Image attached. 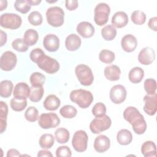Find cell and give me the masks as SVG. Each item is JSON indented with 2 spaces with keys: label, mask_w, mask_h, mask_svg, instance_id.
Wrapping results in <instances>:
<instances>
[{
  "label": "cell",
  "mask_w": 157,
  "mask_h": 157,
  "mask_svg": "<svg viewBox=\"0 0 157 157\" xmlns=\"http://www.w3.org/2000/svg\"><path fill=\"white\" fill-rule=\"evenodd\" d=\"M44 90L42 86H31L29 99L33 102H37L41 100L44 95Z\"/></svg>",
  "instance_id": "obj_33"
},
{
  "label": "cell",
  "mask_w": 157,
  "mask_h": 157,
  "mask_svg": "<svg viewBox=\"0 0 157 157\" xmlns=\"http://www.w3.org/2000/svg\"><path fill=\"white\" fill-rule=\"evenodd\" d=\"M25 117L29 122H34L39 118L37 109L34 106L29 107L25 112Z\"/></svg>",
  "instance_id": "obj_40"
},
{
  "label": "cell",
  "mask_w": 157,
  "mask_h": 157,
  "mask_svg": "<svg viewBox=\"0 0 157 157\" xmlns=\"http://www.w3.org/2000/svg\"><path fill=\"white\" fill-rule=\"evenodd\" d=\"M115 58V53L109 50H102L100 52L99 55V60L105 64L112 63Z\"/></svg>",
  "instance_id": "obj_37"
},
{
  "label": "cell",
  "mask_w": 157,
  "mask_h": 157,
  "mask_svg": "<svg viewBox=\"0 0 157 157\" xmlns=\"http://www.w3.org/2000/svg\"><path fill=\"white\" fill-rule=\"evenodd\" d=\"M55 136L56 141L58 143L65 144L69 141L70 134L67 129L64 128H59L55 131Z\"/></svg>",
  "instance_id": "obj_32"
},
{
  "label": "cell",
  "mask_w": 157,
  "mask_h": 157,
  "mask_svg": "<svg viewBox=\"0 0 157 157\" xmlns=\"http://www.w3.org/2000/svg\"><path fill=\"white\" fill-rule=\"evenodd\" d=\"M144 112L148 115H154L157 110V94H146L144 98Z\"/></svg>",
  "instance_id": "obj_13"
},
{
  "label": "cell",
  "mask_w": 157,
  "mask_h": 157,
  "mask_svg": "<svg viewBox=\"0 0 157 157\" xmlns=\"http://www.w3.org/2000/svg\"><path fill=\"white\" fill-rule=\"evenodd\" d=\"M37 156L38 157H42V156H50L52 157L53 155L52 153L48 150H40L38 153H37Z\"/></svg>",
  "instance_id": "obj_49"
},
{
  "label": "cell",
  "mask_w": 157,
  "mask_h": 157,
  "mask_svg": "<svg viewBox=\"0 0 157 157\" xmlns=\"http://www.w3.org/2000/svg\"><path fill=\"white\" fill-rule=\"evenodd\" d=\"M155 59V50L150 47H147L142 49L138 55V61L143 65H149L151 64Z\"/></svg>",
  "instance_id": "obj_14"
},
{
  "label": "cell",
  "mask_w": 157,
  "mask_h": 157,
  "mask_svg": "<svg viewBox=\"0 0 157 157\" xmlns=\"http://www.w3.org/2000/svg\"><path fill=\"white\" fill-rule=\"evenodd\" d=\"M28 3L31 5V6H37L38 4H39L41 2L40 0H27Z\"/></svg>",
  "instance_id": "obj_52"
},
{
  "label": "cell",
  "mask_w": 157,
  "mask_h": 157,
  "mask_svg": "<svg viewBox=\"0 0 157 157\" xmlns=\"http://www.w3.org/2000/svg\"><path fill=\"white\" fill-rule=\"evenodd\" d=\"M29 57L33 62L36 63L40 69L47 74L56 73L59 69V63L55 59L46 55L40 48L33 49L29 54Z\"/></svg>",
  "instance_id": "obj_1"
},
{
  "label": "cell",
  "mask_w": 157,
  "mask_h": 157,
  "mask_svg": "<svg viewBox=\"0 0 157 157\" xmlns=\"http://www.w3.org/2000/svg\"><path fill=\"white\" fill-rule=\"evenodd\" d=\"M101 36L105 40H112L117 36V29L111 25H106L101 29Z\"/></svg>",
  "instance_id": "obj_31"
},
{
  "label": "cell",
  "mask_w": 157,
  "mask_h": 157,
  "mask_svg": "<svg viewBox=\"0 0 157 157\" xmlns=\"http://www.w3.org/2000/svg\"><path fill=\"white\" fill-rule=\"evenodd\" d=\"M117 140L120 145H129L132 140V133L126 129H122L117 134Z\"/></svg>",
  "instance_id": "obj_25"
},
{
  "label": "cell",
  "mask_w": 157,
  "mask_h": 157,
  "mask_svg": "<svg viewBox=\"0 0 157 157\" xmlns=\"http://www.w3.org/2000/svg\"><path fill=\"white\" fill-rule=\"evenodd\" d=\"M56 156L57 157H71L72 151L67 146H60L56 150Z\"/></svg>",
  "instance_id": "obj_45"
},
{
  "label": "cell",
  "mask_w": 157,
  "mask_h": 157,
  "mask_svg": "<svg viewBox=\"0 0 157 157\" xmlns=\"http://www.w3.org/2000/svg\"><path fill=\"white\" fill-rule=\"evenodd\" d=\"M78 80L83 86H90L94 81V75L91 68L85 64H78L75 69Z\"/></svg>",
  "instance_id": "obj_5"
},
{
  "label": "cell",
  "mask_w": 157,
  "mask_h": 157,
  "mask_svg": "<svg viewBox=\"0 0 157 157\" xmlns=\"http://www.w3.org/2000/svg\"><path fill=\"white\" fill-rule=\"evenodd\" d=\"M121 46L126 52H132L135 50L137 46V40L135 36L132 34H126L123 36L121 40Z\"/></svg>",
  "instance_id": "obj_17"
},
{
  "label": "cell",
  "mask_w": 157,
  "mask_h": 157,
  "mask_svg": "<svg viewBox=\"0 0 157 157\" xmlns=\"http://www.w3.org/2000/svg\"><path fill=\"white\" fill-rule=\"evenodd\" d=\"M141 153L145 157L156 156V147L153 141H146L141 146Z\"/></svg>",
  "instance_id": "obj_24"
},
{
  "label": "cell",
  "mask_w": 157,
  "mask_h": 157,
  "mask_svg": "<svg viewBox=\"0 0 157 157\" xmlns=\"http://www.w3.org/2000/svg\"><path fill=\"white\" fill-rule=\"evenodd\" d=\"M30 91L31 88L26 83L19 82L15 86L13 94L15 98L26 99L27 98H29Z\"/></svg>",
  "instance_id": "obj_18"
},
{
  "label": "cell",
  "mask_w": 157,
  "mask_h": 157,
  "mask_svg": "<svg viewBox=\"0 0 157 157\" xmlns=\"http://www.w3.org/2000/svg\"><path fill=\"white\" fill-rule=\"evenodd\" d=\"M17 58L16 55L11 51H6L1 56L0 67L2 71H10L16 66Z\"/></svg>",
  "instance_id": "obj_11"
},
{
  "label": "cell",
  "mask_w": 157,
  "mask_h": 157,
  "mask_svg": "<svg viewBox=\"0 0 157 157\" xmlns=\"http://www.w3.org/2000/svg\"><path fill=\"white\" fill-rule=\"evenodd\" d=\"M69 98L72 102L75 103L82 109H86L91 104L93 101V96L92 93L88 90L78 89L72 90Z\"/></svg>",
  "instance_id": "obj_3"
},
{
  "label": "cell",
  "mask_w": 157,
  "mask_h": 157,
  "mask_svg": "<svg viewBox=\"0 0 157 157\" xmlns=\"http://www.w3.org/2000/svg\"><path fill=\"white\" fill-rule=\"evenodd\" d=\"M80 37L75 34H69L66 39L65 45L67 50L74 52L78 49L81 45Z\"/></svg>",
  "instance_id": "obj_21"
},
{
  "label": "cell",
  "mask_w": 157,
  "mask_h": 157,
  "mask_svg": "<svg viewBox=\"0 0 157 157\" xmlns=\"http://www.w3.org/2000/svg\"><path fill=\"white\" fill-rule=\"evenodd\" d=\"M144 89L147 94H153L156 93V82L153 78H147L145 80L144 84Z\"/></svg>",
  "instance_id": "obj_42"
},
{
  "label": "cell",
  "mask_w": 157,
  "mask_h": 157,
  "mask_svg": "<svg viewBox=\"0 0 157 157\" xmlns=\"http://www.w3.org/2000/svg\"><path fill=\"white\" fill-rule=\"evenodd\" d=\"M43 46L48 52H56L59 47V39L55 34H47L43 39Z\"/></svg>",
  "instance_id": "obj_15"
},
{
  "label": "cell",
  "mask_w": 157,
  "mask_h": 157,
  "mask_svg": "<svg viewBox=\"0 0 157 157\" xmlns=\"http://www.w3.org/2000/svg\"><path fill=\"white\" fill-rule=\"evenodd\" d=\"M92 113L96 117H102L106 113V107L102 102L96 103L92 108Z\"/></svg>",
  "instance_id": "obj_44"
},
{
  "label": "cell",
  "mask_w": 157,
  "mask_h": 157,
  "mask_svg": "<svg viewBox=\"0 0 157 157\" xmlns=\"http://www.w3.org/2000/svg\"><path fill=\"white\" fill-rule=\"evenodd\" d=\"M39 39V34L37 31L33 29H27L23 35V40L28 46L35 45Z\"/></svg>",
  "instance_id": "obj_28"
},
{
  "label": "cell",
  "mask_w": 157,
  "mask_h": 157,
  "mask_svg": "<svg viewBox=\"0 0 157 157\" xmlns=\"http://www.w3.org/2000/svg\"><path fill=\"white\" fill-rule=\"evenodd\" d=\"M110 12L109 6L104 2H101L96 5L94 10V21L98 26H103L109 20Z\"/></svg>",
  "instance_id": "obj_6"
},
{
  "label": "cell",
  "mask_w": 157,
  "mask_h": 157,
  "mask_svg": "<svg viewBox=\"0 0 157 157\" xmlns=\"http://www.w3.org/2000/svg\"><path fill=\"white\" fill-rule=\"evenodd\" d=\"M8 115V106L3 101H0V129L2 134L6 129L7 118Z\"/></svg>",
  "instance_id": "obj_26"
},
{
  "label": "cell",
  "mask_w": 157,
  "mask_h": 157,
  "mask_svg": "<svg viewBox=\"0 0 157 157\" xmlns=\"http://www.w3.org/2000/svg\"><path fill=\"white\" fill-rule=\"evenodd\" d=\"M29 23L33 26L40 25L43 21V18L41 13L38 11H33L29 13L28 17Z\"/></svg>",
  "instance_id": "obj_41"
},
{
  "label": "cell",
  "mask_w": 157,
  "mask_h": 157,
  "mask_svg": "<svg viewBox=\"0 0 157 157\" xmlns=\"http://www.w3.org/2000/svg\"><path fill=\"white\" fill-rule=\"evenodd\" d=\"M59 113L63 117L71 119L76 116L77 110L75 107L71 105H66L60 109Z\"/></svg>",
  "instance_id": "obj_35"
},
{
  "label": "cell",
  "mask_w": 157,
  "mask_h": 157,
  "mask_svg": "<svg viewBox=\"0 0 157 157\" xmlns=\"http://www.w3.org/2000/svg\"><path fill=\"white\" fill-rule=\"evenodd\" d=\"M10 107L12 109L16 112H21L27 106L26 99H21L13 98L10 100Z\"/></svg>",
  "instance_id": "obj_36"
},
{
  "label": "cell",
  "mask_w": 157,
  "mask_h": 157,
  "mask_svg": "<svg viewBox=\"0 0 157 157\" xmlns=\"http://www.w3.org/2000/svg\"><path fill=\"white\" fill-rule=\"evenodd\" d=\"M31 6L27 0H17L14 3V7L16 10L23 14L30 10Z\"/></svg>",
  "instance_id": "obj_38"
},
{
  "label": "cell",
  "mask_w": 157,
  "mask_h": 157,
  "mask_svg": "<svg viewBox=\"0 0 157 157\" xmlns=\"http://www.w3.org/2000/svg\"><path fill=\"white\" fill-rule=\"evenodd\" d=\"M7 157H12V156H20L21 155L20 153V152L14 148H12L10 149L7 151Z\"/></svg>",
  "instance_id": "obj_48"
},
{
  "label": "cell",
  "mask_w": 157,
  "mask_h": 157,
  "mask_svg": "<svg viewBox=\"0 0 157 157\" xmlns=\"http://www.w3.org/2000/svg\"><path fill=\"white\" fill-rule=\"evenodd\" d=\"M46 18L50 26L56 28L61 26L64 21V10L58 6L51 7L47 10Z\"/></svg>",
  "instance_id": "obj_4"
},
{
  "label": "cell",
  "mask_w": 157,
  "mask_h": 157,
  "mask_svg": "<svg viewBox=\"0 0 157 157\" xmlns=\"http://www.w3.org/2000/svg\"><path fill=\"white\" fill-rule=\"evenodd\" d=\"M60 99L55 94L47 96L44 101V107L47 110H56L60 106Z\"/></svg>",
  "instance_id": "obj_23"
},
{
  "label": "cell",
  "mask_w": 157,
  "mask_h": 157,
  "mask_svg": "<svg viewBox=\"0 0 157 157\" xmlns=\"http://www.w3.org/2000/svg\"><path fill=\"white\" fill-rule=\"evenodd\" d=\"M38 124L42 129L54 128L60 124V118L55 113H44L39 116Z\"/></svg>",
  "instance_id": "obj_9"
},
{
  "label": "cell",
  "mask_w": 157,
  "mask_h": 157,
  "mask_svg": "<svg viewBox=\"0 0 157 157\" xmlns=\"http://www.w3.org/2000/svg\"><path fill=\"white\" fill-rule=\"evenodd\" d=\"M77 32L83 38L91 37L95 32L94 27L88 21H82L77 26Z\"/></svg>",
  "instance_id": "obj_16"
},
{
  "label": "cell",
  "mask_w": 157,
  "mask_h": 157,
  "mask_svg": "<svg viewBox=\"0 0 157 157\" xmlns=\"http://www.w3.org/2000/svg\"><path fill=\"white\" fill-rule=\"evenodd\" d=\"M104 74L107 80L110 81H117L120 79L121 70L118 66L112 64L105 67Z\"/></svg>",
  "instance_id": "obj_22"
},
{
  "label": "cell",
  "mask_w": 157,
  "mask_h": 157,
  "mask_svg": "<svg viewBox=\"0 0 157 157\" xmlns=\"http://www.w3.org/2000/svg\"><path fill=\"white\" fill-rule=\"evenodd\" d=\"M66 7L70 11L75 10L78 6V1L77 0H67L66 1Z\"/></svg>",
  "instance_id": "obj_46"
},
{
  "label": "cell",
  "mask_w": 157,
  "mask_h": 157,
  "mask_svg": "<svg viewBox=\"0 0 157 157\" xmlns=\"http://www.w3.org/2000/svg\"><path fill=\"white\" fill-rule=\"evenodd\" d=\"M131 18L134 24L141 25L146 21V15L141 10H135L132 13Z\"/></svg>",
  "instance_id": "obj_39"
},
{
  "label": "cell",
  "mask_w": 157,
  "mask_h": 157,
  "mask_svg": "<svg viewBox=\"0 0 157 157\" xmlns=\"http://www.w3.org/2000/svg\"><path fill=\"white\" fill-rule=\"evenodd\" d=\"M55 143V138L51 134H42L39 141L40 147L44 149H48L52 147Z\"/></svg>",
  "instance_id": "obj_30"
},
{
  "label": "cell",
  "mask_w": 157,
  "mask_h": 157,
  "mask_svg": "<svg viewBox=\"0 0 157 157\" xmlns=\"http://www.w3.org/2000/svg\"><path fill=\"white\" fill-rule=\"evenodd\" d=\"M7 42V34L2 30H1V47H2Z\"/></svg>",
  "instance_id": "obj_50"
},
{
  "label": "cell",
  "mask_w": 157,
  "mask_h": 157,
  "mask_svg": "<svg viewBox=\"0 0 157 157\" xmlns=\"http://www.w3.org/2000/svg\"><path fill=\"white\" fill-rule=\"evenodd\" d=\"M110 146V140L105 135L97 136L94 142V148L98 153H104L108 150Z\"/></svg>",
  "instance_id": "obj_19"
},
{
  "label": "cell",
  "mask_w": 157,
  "mask_h": 157,
  "mask_svg": "<svg viewBox=\"0 0 157 157\" xmlns=\"http://www.w3.org/2000/svg\"><path fill=\"white\" fill-rule=\"evenodd\" d=\"M12 48L20 52H25L28 50V45L25 43L23 39L17 38L12 43Z\"/></svg>",
  "instance_id": "obj_43"
},
{
  "label": "cell",
  "mask_w": 157,
  "mask_h": 157,
  "mask_svg": "<svg viewBox=\"0 0 157 157\" xmlns=\"http://www.w3.org/2000/svg\"><path fill=\"white\" fill-rule=\"evenodd\" d=\"M128 15L123 11L115 12L112 18V24L115 28H121L126 26L128 23Z\"/></svg>",
  "instance_id": "obj_20"
},
{
  "label": "cell",
  "mask_w": 157,
  "mask_h": 157,
  "mask_svg": "<svg viewBox=\"0 0 157 157\" xmlns=\"http://www.w3.org/2000/svg\"><path fill=\"white\" fill-rule=\"evenodd\" d=\"M124 118L131 124L134 132L140 135L147 129V123L144 116L134 107H128L123 112Z\"/></svg>",
  "instance_id": "obj_2"
},
{
  "label": "cell",
  "mask_w": 157,
  "mask_h": 157,
  "mask_svg": "<svg viewBox=\"0 0 157 157\" xmlns=\"http://www.w3.org/2000/svg\"><path fill=\"white\" fill-rule=\"evenodd\" d=\"M148 26L149 28L151 29L156 31H157V18L156 17H154L152 18H150L148 22Z\"/></svg>",
  "instance_id": "obj_47"
},
{
  "label": "cell",
  "mask_w": 157,
  "mask_h": 157,
  "mask_svg": "<svg viewBox=\"0 0 157 157\" xmlns=\"http://www.w3.org/2000/svg\"><path fill=\"white\" fill-rule=\"evenodd\" d=\"M21 18L17 13H4L0 17V25L2 28L17 29L21 26Z\"/></svg>",
  "instance_id": "obj_7"
},
{
  "label": "cell",
  "mask_w": 157,
  "mask_h": 157,
  "mask_svg": "<svg viewBox=\"0 0 157 157\" xmlns=\"http://www.w3.org/2000/svg\"><path fill=\"white\" fill-rule=\"evenodd\" d=\"M7 6V1H0V11H2Z\"/></svg>",
  "instance_id": "obj_51"
},
{
  "label": "cell",
  "mask_w": 157,
  "mask_h": 157,
  "mask_svg": "<svg viewBox=\"0 0 157 157\" xmlns=\"http://www.w3.org/2000/svg\"><path fill=\"white\" fill-rule=\"evenodd\" d=\"M13 84L12 81L4 80L0 83V96L2 98H9L11 96Z\"/></svg>",
  "instance_id": "obj_29"
},
{
  "label": "cell",
  "mask_w": 157,
  "mask_h": 157,
  "mask_svg": "<svg viewBox=\"0 0 157 157\" xmlns=\"http://www.w3.org/2000/svg\"><path fill=\"white\" fill-rule=\"evenodd\" d=\"M127 92L125 87L122 85H114L110 91V99L115 104H120L124 102L126 98Z\"/></svg>",
  "instance_id": "obj_12"
},
{
  "label": "cell",
  "mask_w": 157,
  "mask_h": 157,
  "mask_svg": "<svg viewBox=\"0 0 157 157\" xmlns=\"http://www.w3.org/2000/svg\"><path fill=\"white\" fill-rule=\"evenodd\" d=\"M112 120L108 115H103L94 118L90 124V129L93 134H99L110 127Z\"/></svg>",
  "instance_id": "obj_8"
},
{
  "label": "cell",
  "mask_w": 157,
  "mask_h": 157,
  "mask_svg": "<svg viewBox=\"0 0 157 157\" xmlns=\"http://www.w3.org/2000/svg\"><path fill=\"white\" fill-rule=\"evenodd\" d=\"M88 137L86 132L83 130L77 131L72 139V145L77 152H83L87 148Z\"/></svg>",
  "instance_id": "obj_10"
},
{
  "label": "cell",
  "mask_w": 157,
  "mask_h": 157,
  "mask_svg": "<svg viewBox=\"0 0 157 157\" xmlns=\"http://www.w3.org/2000/svg\"><path fill=\"white\" fill-rule=\"evenodd\" d=\"M144 77V71L140 67L131 69L128 74V78L132 83H140Z\"/></svg>",
  "instance_id": "obj_27"
},
{
  "label": "cell",
  "mask_w": 157,
  "mask_h": 157,
  "mask_svg": "<svg viewBox=\"0 0 157 157\" xmlns=\"http://www.w3.org/2000/svg\"><path fill=\"white\" fill-rule=\"evenodd\" d=\"M29 80L32 86H42L45 81V77L42 74L36 72L30 75Z\"/></svg>",
  "instance_id": "obj_34"
}]
</instances>
